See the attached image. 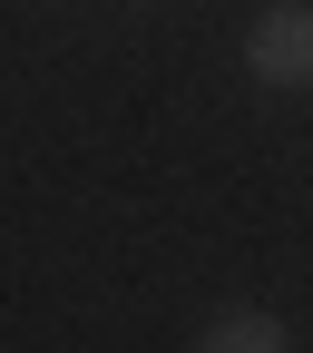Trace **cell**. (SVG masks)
Wrapping results in <instances>:
<instances>
[{"mask_svg": "<svg viewBox=\"0 0 313 353\" xmlns=\"http://www.w3.org/2000/svg\"><path fill=\"white\" fill-rule=\"evenodd\" d=\"M255 79H274V88H313V10H303V0H284V10L255 20Z\"/></svg>", "mask_w": 313, "mask_h": 353, "instance_id": "cell-1", "label": "cell"}, {"mask_svg": "<svg viewBox=\"0 0 313 353\" xmlns=\"http://www.w3.org/2000/svg\"><path fill=\"white\" fill-rule=\"evenodd\" d=\"M196 353H294V343H284V324H274V314L235 304V314H215V324L196 334Z\"/></svg>", "mask_w": 313, "mask_h": 353, "instance_id": "cell-2", "label": "cell"}]
</instances>
